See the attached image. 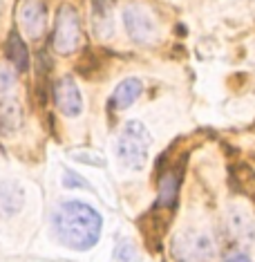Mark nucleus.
I'll return each mask as SVG.
<instances>
[{
	"label": "nucleus",
	"mask_w": 255,
	"mask_h": 262,
	"mask_svg": "<svg viewBox=\"0 0 255 262\" xmlns=\"http://www.w3.org/2000/svg\"><path fill=\"white\" fill-rule=\"evenodd\" d=\"M103 217L85 202H63L54 213V231L65 247L74 251H87L101 237Z\"/></svg>",
	"instance_id": "nucleus-1"
},
{
	"label": "nucleus",
	"mask_w": 255,
	"mask_h": 262,
	"mask_svg": "<svg viewBox=\"0 0 255 262\" xmlns=\"http://www.w3.org/2000/svg\"><path fill=\"white\" fill-rule=\"evenodd\" d=\"M150 133L141 121H128L117 139V157L123 166L132 170H141L148 162V148H150Z\"/></svg>",
	"instance_id": "nucleus-2"
},
{
	"label": "nucleus",
	"mask_w": 255,
	"mask_h": 262,
	"mask_svg": "<svg viewBox=\"0 0 255 262\" xmlns=\"http://www.w3.org/2000/svg\"><path fill=\"white\" fill-rule=\"evenodd\" d=\"M83 43V27H81V14L76 11L74 5L63 3L56 11L54 20V34H52V47L56 54L69 56Z\"/></svg>",
	"instance_id": "nucleus-3"
},
{
	"label": "nucleus",
	"mask_w": 255,
	"mask_h": 262,
	"mask_svg": "<svg viewBox=\"0 0 255 262\" xmlns=\"http://www.w3.org/2000/svg\"><path fill=\"white\" fill-rule=\"evenodd\" d=\"M170 255L177 262H215V244L206 233L183 231L170 240Z\"/></svg>",
	"instance_id": "nucleus-4"
},
{
	"label": "nucleus",
	"mask_w": 255,
	"mask_h": 262,
	"mask_svg": "<svg viewBox=\"0 0 255 262\" xmlns=\"http://www.w3.org/2000/svg\"><path fill=\"white\" fill-rule=\"evenodd\" d=\"M123 23L130 34V38L137 40V43H155L159 38V29L157 23L152 18V14L141 5H128L123 9Z\"/></svg>",
	"instance_id": "nucleus-5"
},
{
	"label": "nucleus",
	"mask_w": 255,
	"mask_h": 262,
	"mask_svg": "<svg viewBox=\"0 0 255 262\" xmlns=\"http://www.w3.org/2000/svg\"><path fill=\"white\" fill-rule=\"evenodd\" d=\"M186 159H188V155L179 157L161 177H159V193H157L155 208H164V211H170V213L175 211L177 198H179V188H181V182H183V168H186L183 164H186Z\"/></svg>",
	"instance_id": "nucleus-6"
},
{
	"label": "nucleus",
	"mask_w": 255,
	"mask_h": 262,
	"mask_svg": "<svg viewBox=\"0 0 255 262\" xmlns=\"http://www.w3.org/2000/svg\"><path fill=\"white\" fill-rule=\"evenodd\" d=\"M170 211H164V208H155L152 206L148 213L139 217V231L144 235V240L148 244L150 251H159L161 247L166 233H168V226H170Z\"/></svg>",
	"instance_id": "nucleus-7"
},
{
	"label": "nucleus",
	"mask_w": 255,
	"mask_h": 262,
	"mask_svg": "<svg viewBox=\"0 0 255 262\" xmlns=\"http://www.w3.org/2000/svg\"><path fill=\"white\" fill-rule=\"evenodd\" d=\"M54 103L61 115L65 117H79L83 112V97L79 85L74 83L72 76H61L54 83Z\"/></svg>",
	"instance_id": "nucleus-8"
},
{
	"label": "nucleus",
	"mask_w": 255,
	"mask_h": 262,
	"mask_svg": "<svg viewBox=\"0 0 255 262\" xmlns=\"http://www.w3.org/2000/svg\"><path fill=\"white\" fill-rule=\"evenodd\" d=\"M18 20L22 32L27 34V38L38 40L43 38L45 27H47V7L43 0H22Z\"/></svg>",
	"instance_id": "nucleus-9"
},
{
	"label": "nucleus",
	"mask_w": 255,
	"mask_h": 262,
	"mask_svg": "<svg viewBox=\"0 0 255 262\" xmlns=\"http://www.w3.org/2000/svg\"><path fill=\"white\" fill-rule=\"evenodd\" d=\"M141 92H144V83H141V79H137V76H130V79L121 81L114 88L112 97H110V110H126V108H130V105L139 99Z\"/></svg>",
	"instance_id": "nucleus-10"
},
{
	"label": "nucleus",
	"mask_w": 255,
	"mask_h": 262,
	"mask_svg": "<svg viewBox=\"0 0 255 262\" xmlns=\"http://www.w3.org/2000/svg\"><path fill=\"white\" fill-rule=\"evenodd\" d=\"M22 202H25V195H22V188L18 184H0V217H14L22 208Z\"/></svg>",
	"instance_id": "nucleus-11"
},
{
	"label": "nucleus",
	"mask_w": 255,
	"mask_h": 262,
	"mask_svg": "<svg viewBox=\"0 0 255 262\" xmlns=\"http://www.w3.org/2000/svg\"><path fill=\"white\" fill-rule=\"evenodd\" d=\"M5 54H7L9 63L14 65L18 72H25L29 68V52H27V45L18 32H9L7 43H5Z\"/></svg>",
	"instance_id": "nucleus-12"
},
{
	"label": "nucleus",
	"mask_w": 255,
	"mask_h": 262,
	"mask_svg": "<svg viewBox=\"0 0 255 262\" xmlns=\"http://www.w3.org/2000/svg\"><path fill=\"white\" fill-rule=\"evenodd\" d=\"M22 123V110L16 101H5L0 105V133L14 135Z\"/></svg>",
	"instance_id": "nucleus-13"
},
{
	"label": "nucleus",
	"mask_w": 255,
	"mask_h": 262,
	"mask_svg": "<svg viewBox=\"0 0 255 262\" xmlns=\"http://www.w3.org/2000/svg\"><path fill=\"white\" fill-rule=\"evenodd\" d=\"M117 255L121 262H137V249H134V244L128 240V237H123L121 242L117 244Z\"/></svg>",
	"instance_id": "nucleus-14"
},
{
	"label": "nucleus",
	"mask_w": 255,
	"mask_h": 262,
	"mask_svg": "<svg viewBox=\"0 0 255 262\" xmlns=\"http://www.w3.org/2000/svg\"><path fill=\"white\" fill-rule=\"evenodd\" d=\"M65 186H81V188L92 190L90 186H87V182L83 180V177L76 175V172H72V170H67V172H65Z\"/></svg>",
	"instance_id": "nucleus-15"
},
{
	"label": "nucleus",
	"mask_w": 255,
	"mask_h": 262,
	"mask_svg": "<svg viewBox=\"0 0 255 262\" xmlns=\"http://www.w3.org/2000/svg\"><path fill=\"white\" fill-rule=\"evenodd\" d=\"M14 83V79H11L9 72H5V70H0V90H5L7 85H11Z\"/></svg>",
	"instance_id": "nucleus-16"
},
{
	"label": "nucleus",
	"mask_w": 255,
	"mask_h": 262,
	"mask_svg": "<svg viewBox=\"0 0 255 262\" xmlns=\"http://www.w3.org/2000/svg\"><path fill=\"white\" fill-rule=\"evenodd\" d=\"M224 262H251V260H248L246 255H242V253H235V255H228Z\"/></svg>",
	"instance_id": "nucleus-17"
},
{
	"label": "nucleus",
	"mask_w": 255,
	"mask_h": 262,
	"mask_svg": "<svg viewBox=\"0 0 255 262\" xmlns=\"http://www.w3.org/2000/svg\"><path fill=\"white\" fill-rule=\"evenodd\" d=\"M94 5H97L99 11H103L105 7H108V0H94Z\"/></svg>",
	"instance_id": "nucleus-18"
},
{
	"label": "nucleus",
	"mask_w": 255,
	"mask_h": 262,
	"mask_svg": "<svg viewBox=\"0 0 255 262\" xmlns=\"http://www.w3.org/2000/svg\"><path fill=\"white\" fill-rule=\"evenodd\" d=\"M3 7H5V0H0V14H3Z\"/></svg>",
	"instance_id": "nucleus-19"
}]
</instances>
